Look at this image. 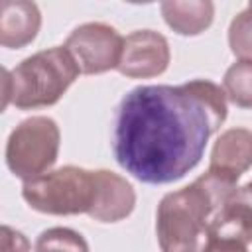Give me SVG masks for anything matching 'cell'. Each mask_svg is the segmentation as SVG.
I'll return each mask as SVG.
<instances>
[{
    "mask_svg": "<svg viewBox=\"0 0 252 252\" xmlns=\"http://www.w3.org/2000/svg\"><path fill=\"white\" fill-rule=\"evenodd\" d=\"M226 110V93L207 79L134 87L114 112L112 154L142 183H173L201 161Z\"/></svg>",
    "mask_w": 252,
    "mask_h": 252,
    "instance_id": "cell-1",
    "label": "cell"
},
{
    "mask_svg": "<svg viewBox=\"0 0 252 252\" xmlns=\"http://www.w3.org/2000/svg\"><path fill=\"white\" fill-rule=\"evenodd\" d=\"M236 189L234 179L207 169L193 183L163 195L156 213L161 252H203L211 220Z\"/></svg>",
    "mask_w": 252,
    "mask_h": 252,
    "instance_id": "cell-2",
    "label": "cell"
},
{
    "mask_svg": "<svg viewBox=\"0 0 252 252\" xmlns=\"http://www.w3.org/2000/svg\"><path fill=\"white\" fill-rule=\"evenodd\" d=\"M79 73L81 69L65 45L41 49L18 63L14 71H2V108L8 102L22 110L51 106L77 81Z\"/></svg>",
    "mask_w": 252,
    "mask_h": 252,
    "instance_id": "cell-3",
    "label": "cell"
},
{
    "mask_svg": "<svg viewBox=\"0 0 252 252\" xmlns=\"http://www.w3.org/2000/svg\"><path fill=\"white\" fill-rule=\"evenodd\" d=\"M96 193L94 171L63 165L51 169L35 179H28L22 185L24 201L45 215H89Z\"/></svg>",
    "mask_w": 252,
    "mask_h": 252,
    "instance_id": "cell-4",
    "label": "cell"
},
{
    "mask_svg": "<svg viewBox=\"0 0 252 252\" xmlns=\"http://www.w3.org/2000/svg\"><path fill=\"white\" fill-rule=\"evenodd\" d=\"M59 126L49 116H30L22 120L8 136L6 165L8 169L28 181L51 171L59 154Z\"/></svg>",
    "mask_w": 252,
    "mask_h": 252,
    "instance_id": "cell-5",
    "label": "cell"
},
{
    "mask_svg": "<svg viewBox=\"0 0 252 252\" xmlns=\"http://www.w3.org/2000/svg\"><path fill=\"white\" fill-rule=\"evenodd\" d=\"M65 47L83 75H100L118 67L124 37L108 24L87 22L69 33Z\"/></svg>",
    "mask_w": 252,
    "mask_h": 252,
    "instance_id": "cell-6",
    "label": "cell"
},
{
    "mask_svg": "<svg viewBox=\"0 0 252 252\" xmlns=\"http://www.w3.org/2000/svg\"><path fill=\"white\" fill-rule=\"evenodd\" d=\"M167 39L154 30H136L124 37L118 73L130 79H150L161 75L169 65Z\"/></svg>",
    "mask_w": 252,
    "mask_h": 252,
    "instance_id": "cell-7",
    "label": "cell"
},
{
    "mask_svg": "<svg viewBox=\"0 0 252 252\" xmlns=\"http://www.w3.org/2000/svg\"><path fill=\"white\" fill-rule=\"evenodd\" d=\"M96 193L89 217L98 222H118L126 219L136 205L134 187L110 169H94Z\"/></svg>",
    "mask_w": 252,
    "mask_h": 252,
    "instance_id": "cell-8",
    "label": "cell"
},
{
    "mask_svg": "<svg viewBox=\"0 0 252 252\" xmlns=\"http://www.w3.org/2000/svg\"><path fill=\"white\" fill-rule=\"evenodd\" d=\"M252 165V130L248 128H228L224 130L213 150L209 169L224 177L238 181V177Z\"/></svg>",
    "mask_w": 252,
    "mask_h": 252,
    "instance_id": "cell-9",
    "label": "cell"
},
{
    "mask_svg": "<svg viewBox=\"0 0 252 252\" xmlns=\"http://www.w3.org/2000/svg\"><path fill=\"white\" fill-rule=\"evenodd\" d=\"M41 28V12L35 2L4 0L0 4V43L20 49L32 43Z\"/></svg>",
    "mask_w": 252,
    "mask_h": 252,
    "instance_id": "cell-10",
    "label": "cell"
},
{
    "mask_svg": "<svg viewBox=\"0 0 252 252\" xmlns=\"http://www.w3.org/2000/svg\"><path fill=\"white\" fill-rule=\"evenodd\" d=\"M159 10L165 24L179 35H199L215 18V4L209 0H165Z\"/></svg>",
    "mask_w": 252,
    "mask_h": 252,
    "instance_id": "cell-11",
    "label": "cell"
},
{
    "mask_svg": "<svg viewBox=\"0 0 252 252\" xmlns=\"http://www.w3.org/2000/svg\"><path fill=\"white\" fill-rule=\"evenodd\" d=\"M222 87L232 104L252 108V61L232 63L222 77Z\"/></svg>",
    "mask_w": 252,
    "mask_h": 252,
    "instance_id": "cell-12",
    "label": "cell"
},
{
    "mask_svg": "<svg viewBox=\"0 0 252 252\" xmlns=\"http://www.w3.org/2000/svg\"><path fill=\"white\" fill-rule=\"evenodd\" d=\"M35 252H89V244L81 232L67 226H53L37 236Z\"/></svg>",
    "mask_w": 252,
    "mask_h": 252,
    "instance_id": "cell-13",
    "label": "cell"
},
{
    "mask_svg": "<svg viewBox=\"0 0 252 252\" xmlns=\"http://www.w3.org/2000/svg\"><path fill=\"white\" fill-rule=\"evenodd\" d=\"M228 47L238 61H252V2L228 26Z\"/></svg>",
    "mask_w": 252,
    "mask_h": 252,
    "instance_id": "cell-14",
    "label": "cell"
},
{
    "mask_svg": "<svg viewBox=\"0 0 252 252\" xmlns=\"http://www.w3.org/2000/svg\"><path fill=\"white\" fill-rule=\"evenodd\" d=\"M0 240H2V252H30L28 238L22 232L10 228L8 224H2V236H0Z\"/></svg>",
    "mask_w": 252,
    "mask_h": 252,
    "instance_id": "cell-15",
    "label": "cell"
},
{
    "mask_svg": "<svg viewBox=\"0 0 252 252\" xmlns=\"http://www.w3.org/2000/svg\"><path fill=\"white\" fill-rule=\"evenodd\" d=\"M246 248L248 246L238 244V242H232V240H222V238L207 236V242H205L203 252H248Z\"/></svg>",
    "mask_w": 252,
    "mask_h": 252,
    "instance_id": "cell-16",
    "label": "cell"
},
{
    "mask_svg": "<svg viewBox=\"0 0 252 252\" xmlns=\"http://www.w3.org/2000/svg\"><path fill=\"white\" fill-rule=\"evenodd\" d=\"M238 191H240V193H242V195H244V197H246V199L252 203V181H248L246 185L238 187Z\"/></svg>",
    "mask_w": 252,
    "mask_h": 252,
    "instance_id": "cell-17",
    "label": "cell"
}]
</instances>
